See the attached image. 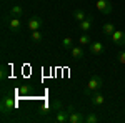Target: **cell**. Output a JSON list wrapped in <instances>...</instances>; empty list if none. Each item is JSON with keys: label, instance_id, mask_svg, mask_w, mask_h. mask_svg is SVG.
Listing matches in <instances>:
<instances>
[{"label": "cell", "instance_id": "cell-23", "mask_svg": "<svg viewBox=\"0 0 125 123\" xmlns=\"http://www.w3.org/2000/svg\"><path fill=\"white\" fill-rule=\"evenodd\" d=\"M7 78V66H2V80Z\"/></svg>", "mask_w": 125, "mask_h": 123}, {"label": "cell", "instance_id": "cell-12", "mask_svg": "<svg viewBox=\"0 0 125 123\" xmlns=\"http://www.w3.org/2000/svg\"><path fill=\"white\" fill-rule=\"evenodd\" d=\"M72 17H73V19H75L78 23H80V22H82V20H85L88 15H87V13H85L82 9H77V10H73V12H72Z\"/></svg>", "mask_w": 125, "mask_h": 123}, {"label": "cell", "instance_id": "cell-13", "mask_svg": "<svg viewBox=\"0 0 125 123\" xmlns=\"http://www.w3.org/2000/svg\"><path fill=\"white\" fill-rule=\"evenodd\" d=\"M23 15V9L20 7V5H12L10 7V17H17V19H20Z\"/></svg>", "mask_w": 125, "mask_h": 123}, {"label": "cell", "instance_id": "cell-10", "mask_svg": "<svg viewBox=\"0 0 125 123\" xmlns=\"http://www.w3.org/2000/svg\"><path fill=\"white\" fill-rule=\"evenodd\" d=\"M90 103L95 105V106H100V105L105 103V96H104L102 93H95V95H92V96H90Z\"/></svg>", "mask_w": 125, "mask_h": 123}, {"label": "cell", "instance_id": "cell-16", "mask_svg": "<svg viewBox=\"0 0 125 123\" xmlns=\"http://www.w3.org/2000/svg\"><path fill=\"white\" fill-rule=\"evenodd\" d=\"M62 48H63V50H72V48H73V40L70 37H65L62 40Z\"/></svg>", "mask_w": 125, "mask_h": 123}, {"label": "cell", "instance_id": "cell-18", "mask_svg": "<svg viewBox=\"0 0 125 123\" xmlns=\"http://www.w3.org/2000/svg\"><path fill=\"white\" fill-rule=\"evenodd\" d=\"M50 110L57 113V112H60V110H63V106H62V103H60L58 100H55V102H52V103H50Z\"/></svg>", "mask_w": 125, "mask_h": 123}, {"label": "cell", "instance_id": "cell-3", "mask_svg": "<svg viewBox=\"0 0 125 123\" xmlns=\"http://www.w3.org/2000/svg\"><path fill=\"white\" fill-rule=\"evenodd\" d=\"M95 5H97V10H98L100 13H104V15H110L112 10H114L112 3H110L108 0H97Z\"/></svg>", "mask_w": 125, "mask_h": 123}, {"label": "cell", "instance_id": "cell-15", "mask_svg": "<svg viewBox=\"0 0 125 123\" xmlns=\"http://www.w3.org/2000/svg\"><path fill=\"white\" fill-rule=\"evenodd\" d=\"M104 35H107V37H112V35H114V32H115V25H114V23H105V25H104Z\"/></svg>", "mask_w": 125, "mask_h": 123}, {"label": "cell", "instance_id": "cell-19", "mask_svg": "<svg viewBox=\"0 0 125 123\" xmlns=\"http://www.w3.org/2000/svg\"><path fill=\"white\" fill-rule=\"evenodd\" d=\"M98 120H100V118H98V115H95V113H88L85 116V123H97Z\"/></svg>", "mask_w": 125, "mask_h": 123}, {"label": "cell", "instance_id": "cell-5", "mask_svg": "<svg viewBox=\"0 0 125 123\" xmlns=\"http://www.w3.org/2000/svg\"><path fill=\"white\" fill-rule=\"evenodd\" d=\"M42 25H43V20L40 19V17H32L29 20V23H27V27H29L30 32H33V30H40L42 28Z\"/></svg>", "mask_w": 125, "mask_h": 123}, {"label": "cell", "instance_id": "cell-17", "mask_svg": "<svg viewBox=\"0 0 125 123\" xmlns=\"http://www.w3.org/2000/svg\"><path fill=\"white\" fill-rule=\"evenodd\" d=\"M42 32H40V30H33V32H32V42H33V43H40V42H42Z\"/></svg>", "mask_w": 125, "mask_h": 123}, {"label": "cell", "instance_id": "cell-4", "mask_svg": "<svg viewBox=\"0 0 125 123\" xmlns=\"http://www.w3.org/2000/svg\"><path fill=\"white\" fill-rule=\"evenodd\" d=\"M3 23L9 27L12 32H20L22 30V22H20V19H17V17H5V20H3Z\"/></svg>", "mask_w": 125, "mask_h": 123}, {"label": "cell", "instance_id": "cell-6", "mask_svg": "<svg viewBox=\"0 0 125 123\" xmlns=\"http://www.w3.org/2000/svg\"><path fill=\"white\" fill-rule=\"evenodd\" d=\"M13 108H15V100L13 98H10V96L2 98V112L3 113H7L10 110H13Z\"/></svg>", "mask_w": 125, "mask_h": 123}, {"label": "cell", "instance_id": "cell-20", "mask_svg": "<svg viewBox=\"0 0 125 123\" xmlns=\"http://www.w3.org/2000/svg\"><path fill=\"white\" fill-rule=\"evenodd\" d=\"M78 43H80V45H90L92 42H90V37H88L87 33H82L80 38H78Z\"/></svg>", "mask_w": 125, "mask_h": 123}, {"label": "cell", "instance_id": "cell-21", "mask_svg": "<svg viewBox=\"0 0 125 123\" xmlns=\"http://www.w3.org/2000/svg\"><path fill=\"white\" fill-rule=\"evenodd\" d=\"M118 62H120V63H125V50L118 53Z\"/></svg>", "mask_w": 125, "mask_h": 123}, {"label": "cell", "instance_id": "cell-1", "mask_svg": "<svg viewBox=\"0 0 125 123\" xmlns=\"http://www.w3.org/2000/svg\"><path fill=\"white\" fill-rule=\"evenodd\" d=\"M102 86H104V80H102V76H98V75L90 76L88 85H87V88L83 90V95H87V96H92V95L95 93V92H98Z\"/></svg>", "mask_w": 125, "mask_h": 123}, {"label": "cell", "instance_id": "cell-2", "mask_svg": "<svg viewBox=\"0 0 125 123\" xmlns=\"http://www.w3.org/2000/svg\"><path fill=\"white\" fill-rule=\"evenodd\" d=\"M73 110H75L73 105H68L67 110H60V112H57V115L53 116V122L55 123H67L68 118H70V113H72Z\"/></svg>", "mask_w": 125, "mask_h": 123}, {"label": "cell", "instance_id": "cell-22", "mask_svg": "<svg viewBox=\"0 0 125 123\" xmlns=\"http://www.w3.org/2000/svg\"><path fill=\"white\" fill-rule=\"evenodd\" d=\"M29 90H30L29 86H20V88H19V93H23V95H25V93H29Z\"/></svg>", "mask_w": 125, "mask_h": 123}, {"label": "cell", "instance_id": "cell-7", "mask_svg": "<svg viewBox=\"0 0 125 123\" xmlns=\"http://www.w3.org/2000/svg\"><path fill=\"white\" fill-rule=\"evenodd\" d=\"M110 38L115 45H125V32H122V30H115Z\"/></svg>", "mask_w": 125, "mask_h": 123}, {"label": "cell", "instance_id": "cell-11", "mask_svg": "<svg viewBox=\"0 0 125 123\" xmlns=\"http://www.w3.org/2000/svg\"><path fill=\"white\" fill-rule=\"evenodd\" d=\"M68 122H70V123H82V122H85V116H83V115H80L78 112H75V110H73V112L70 113Z\"/></svg>", "mask_w": 125, "mask_h": 123}, {"label": "cell", "instance_id": "cell-9", "mask_svg": "<svg viewBox=\"0 0 125 123\" xmlns=\"http://www.w3.org/2000/svg\"><path fill=\"white\" fill-rule=\"evenodd\" d=\"M92 25H94V19H92V17H87L85 20H82V22L78 23V30L85 33V32H88V30L92 28Z\"/></svg>", "mask_w": 125, "mask_h": 123}, {"label": "cell", "instance_id": "cell-14", "mask_svg": "<svg viewBox=\"0 0 125 123\" xmlns=\"http://www.w3.org/2000/svg\"><path fill=\"white\" fill-rule=\"evenodd\" d=\"M70 52H72V57L75 58V60H82L83 55H85V53H83V50H82V47H73Z\"/></svg>", "mask_w": 125, "mask_h": 123}, {"label": "cell", "instance_id": "cell-8", "mask_svg": "<svg viewBox=\"0 0 125 123\" xmlns=\"http://www.w3.org/2000/svg\"><path fill=\"white\" fill-rule=\"evenodd\" d=\"M88 48H90V53H94V55H100V53H104V50H105L104 43H100V42H92V43L88 45Z\"/></svg>", "mask_w": 125, "mask_h": 123}]
</instances>
